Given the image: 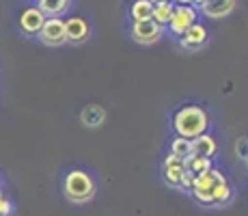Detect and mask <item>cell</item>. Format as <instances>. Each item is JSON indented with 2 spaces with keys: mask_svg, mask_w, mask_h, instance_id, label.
Listing matches in <instances>:
<instances>
[{
  "mask_svg": "<svg viewBox=\"0 0 248 216\" xmlns=\"http://www.w3.org/2000/svg\"><path fill=\"white\" fill-rule=\"evenodd\" d=\"M244 162H246V166H248V156H246V160H244Z\"/></svg>",
  "mask_w": 248,
  "mask_h": 216,
  "instance_id": "484cf974",
  "label": "cell"
},
{
  "mask_svg": "<svg viewBox=\"0 0 248 216\" xmlns=\"http://www.w3.org/2000/svg\"><path fill=\"white\" fill-rule=\"evenodd\" d=\"M207 41H209L207 28H205L203 24H199V22H194L192 26H190L188 31H186L184 35L179 37V46L184 48V50H188V52L203 50V48L207 46Z\"/></svg>",
  "mask_w": 248,
  "mask_h": 216,
  "instance_id": "9c48e42d",
  "label": "cell"
},
{
  "mask_svg": "<svg viewBox=\"0 0 248 216\" xmlns=\"http://www.w3.org/2000/svg\"><path fill=\"white\" fill-rule=\"evenodd\" d=\"M97 193V184H95L93 175L84 169H71L63 177V195L69 203L84 205Z\"/></svg>",
  "mask_w": 248,
  "mask_h": 216,
  "instance_id": "7a4b0ae2",
  "label": "cell"
},
{
  "mask_svg": "<svg viewBox=\"0 0 248 216\" xmlns=\"http://www.w3.org/2000/svg\"><path fill=\"white\" fill-rule=\"evenodd\" d=\"M154 4H162V2H170V0H151Z\"/></svg>",
  "mask_w": 248,
  "mask_h": 216,
  "instance_id": "d4e9b609",
  "label": "cell"
},
{
  "mask_svg": "<svg viewBox=\"0 0 248 216\" xmlns=\"http://www.w3.org/2000/svg\"><path fill=\"white\" fill-rule=\"evenodd\" d=\"M184 173H186V166H184V160H181V158L173 156V153H169V156L162 160V177H164V182L169 186H173V188H179Z\"/></svg>",
  "mask_w": 248,
  "mask_h": 216,
  "instance_id": "30bf717a",
  "label": "cell"
},
{
  "mask_svg": "<svg viewBox=\"0 0 248 216\" xmlns=\"http://www.w3.org/2000/svg\"><path fill=\"white\" fill-rule=\"evenodd\" d=\"M218 151V143L212 134H201V136L190 141V153L194 156H203V158H214V153Z\"/></svg>",
  "mask_w": 248,
  "mask_h": 216,
  "instance_id": "7c38bea8",
  "label": "cell"
},
{
  "mask_svg": "<svg viewBox=\"0 0 248 216\" xmlns=\"http://www.w3.org/2000/svg\"><path fill=\"white\" fill-rule=\"evenodd\" d=\"M233 199V186L229 184V180L220 182L214 190V208H225V205L231 203Z\"/></svg>",
  "mask_w": 248,
  "mask_h": 216,
  "instance_id": "e0dca14e",
  "label": "cell"
},
{
  "mask_svg": "<svg viewBox=\"0 0 248 216\" xmlns=\"http://www.w3.org/2000/svg\"><path fill=\"white\" fill-rule=\"evenodd\" d=\"M46 22V16L37 4H31V7L22 9L20 16H17V28H20L22 35L26 37H37Z\"/></svg>",
  "mask_w": 248,
  "mask_h": 216,
  "instance_id": "52a82bcc",
  "label": "cell"
},
{
  "mask_svg": "<svg viewBox=\"0 0 248 216\" xmlns=\"http://www.w3.org/2000/svg\"><path fill=\"white\" fill-rule=\"evenodd\" d=\"M106 108L99 106V104H89L80 110V121L87 128H99L104 121H106Z\"/></svg>",
  "mask_w": 248,
  "mask_h": 216,
  "instance_id": "4fadbf2b",
  "label": "cell"
},
{
  "mask_svg": "<svg viewBox=\"0 0 248 216\" xmlns=\"http://www.w3.org/2000/svg\"><path fill=\"white\" fill-rule=\"evenodd\" d=\"M9 212H11V201L0 190V216H9Z\"/></svg>",
  "mask_w": 248,
  "mask_h": 216,
  "instance_id": "7402d4cb",
  "label": "cell"
},
{
  "mask_svg": "<svg viewBox=\"0 0 248 216\" xmlns=\"http://www.w3.org/2000/svg\"><path fill=\"white\" fill-rule=\"evenodd\" d=\"M184 166L188 173H194V175H201V173L209 171L212 169V158H203V156H194V153H190V156L184 158Z\"/></svg>",
  "mask_w": 248,
  "mask_h": 216,
  "instance_id": "2e32d148",
  "label": "cell"
},
{
  "mask_svg": "<svg viewBox=\"0 0 248 216\" xmlns=\"http://www.w3.org/2000/svg\"><path fill=\"white\" fill-rule=\"evenodd\" d=\"M91 37V24L82 16H71L65 20V39L71 46H80V43L89 41Z\"/></svg>",
  "mask_w": 248,
  "mask_h": 216,
  "instance_id": "ba28073f",
  "label": "cell"
},
{
  "mask_svg": "<svg viewBox=\"0 0 248 216\" xmlns=\"http://www.w3.org/2000/svg\"><path fill=\"white\" fill-rule=\"evenodd\" d=\"M235 153L242 158V160H246V156H248V136L237 138V143H235Z\"/></svg>",
  "mask_w": 248,
  "mask_h": 216,
  "instance_id": "ffe728a7",
  "label": "cell"
},
{
  "mask_svg": "<svg viewBox=\"0 0 248 216\" xmlns=\"http://www.w3.org/2000/svg\"><path fill=\"white\" fill-rule=\"evenodd\" d=\"M225 180H227L225 173L212 166L209 171H205L201 175L194 177V184H192V188H190V195H192V199L197 201L199 205H203V208H214V190H216V186Z\"/></svg>",
  "mask_w": 248,
  "mask_h": 216,
  "instance_id": "3957f363",
  "label": "cell"
},
{
  "mask_svg": "<svg viewBox=\"0 0 248 216\" xmlns=\"http://www.w3.org/2000/svg\"><path fill=\"white\" fill-rule=\"evenodd\" d=\"M37 39L47 48H59L67 43V39H65V20L63 17H46Z\"/></svg>",
  "mask_w": 248,
  "mask_h": 216,
  "instance_id": "8992f818",
  "label": "cell"
},
{
  "mask_svg": "<svg viewBox=\"0 0 248 216\" xmlns=\"http://www.w3.org/2000/svg\"><path fill=\"white\" fill-rule=\"evenodd\" d=\"M169 153H173V156H177L184 160L186 156H190V138H184V136H175L173 141H170V150Z\"/></svg>",
  "mask_w": 248,
  "mask_h": 216,
  "instance_id": "d6986e66",
  "label": "cell"
},
{
  "mask_svg": "<svg viewBox=\"0 0 248 216\" xmlns=\"http://www.w3.org/2000/svg\"><path fill=\"white\" fill-rule=\"evenodd\" d=\"M173 4H194V0H170Z\"/></svg>",
  "mask_w": 248,
  "mask_h": 216,
  "instance_id": "603a6c76",
  "label": "cell"
},
{
  "mask_svg": "<svg viewBox=\"0 0 248 216\" xmlns=\"http://www.w3.org/2000/svg\"><path fill=\"white\" fill-rule=\"evenodd\" d=\"M194 177H197L194 173H188V171H186L184 177H181L179 188H181V190H190V188H192V184H194Z\"/></svg>",
  "mask_w": 248,
  "mask_h": 216,
  "instance_id": "44dd1931",
  "label": "cell"
},
{
  "mask_svg": "<svg viewBox=\"0 0 248 216\" xmlns=\"http://www.w3.org/2000/svg\"><path fill=\"white\" fill-rule=\"evenodd\" d=\"M197 17H199V9L194 4H175L173 16H170V22H169V31L179 39L197 22Z\"/></svg>",
  "mask_w": 248,
  "mask_h": 216,
  "instance_id": "277c9868",
  "label": "cell"
},
{
  "mask_svg": "<svg viewBox=\"0 0 248 216\" xmlns=\"http://www.w3.org/2000/svg\"><path fill=\"white\" fill-rule=\"evenodd\" d=\"M71 0H37V7L44 11L46 17H61L67 13Z\"/></svg>",
  "mask_w": 248,
  "mask_h": 216,
  "instance_id": "5bb4252c",
  "label": "cell"
},
{
  "mask_svg": "<svg viewBox=\"0 0 248 216\" xmlns=\"http://www.w3.org/2000/svg\"><path fill=\"white\" fill-rule=\"evenodd\" d=\"M154 16V2L151 0H134L130 4V20L132 22H142L151 20Z\"/></svg>",
  "mask_w": 248,
  "mask_h": 216,
  "instance_id": "9a60e30c",
  "label": "cell"
},
{
  "mask_svg": "<svg viewBox=\"0 0 248 216\" xmlns=\"http://www.w3.org/2000/svg\"><path fill=\"white\" fill-rule=\"evenodd\" d=\"M173 9H175L173 2L154 4V16H151V20H155L160 26L166 28V26H169V22H170V16H173Z\"/></svg>",
  "mask_w": 248,
  "mask_h": 216,
  "instance_id": "ac0fdd59",
  "label": "cell"
},
{
  "mask_svg": "<svg viewBox=\"0 0 248 216\" xmlns=\"http://www.w3.org/2000/svg\"><path fill=\"white\" fill-rule=\"evenodd\" d=\"M199 11L205 17H212V20H222V17L231 16L235 11V0H207L205 4L199 7Z\"/></svg>",
  "mask_w": 248,
  "mask_h": 216,
  "instance_id": "8fae6325",
  "label": "cell"
},
{
  "mask_svg": "<svg viewBox=\"0 0 248 216\" xmlns=\"http://www.w3.org/2000/svg\"><path fill=\"white\" fill-rule=\"evenodd\" d=\"M132 39L140 46H154L162 39L164 35V26H160L155 20H142V22H132L130 28Z\"/></svg>",
  "mask_w": 248,
  "mask_h": 216,
  "instance_id": "5b68a950",
  "label": "cell"
},
{
  "mask_svg": "<svg viewBox=\"0 0 248 216\" xmlns=\"http://www.w3.org/2000/svg\"><path fill=\"white\" fill-rule=\"evenodd\" d=\"M207 0H194V7H201V4H205Z\"/></svg>",
  "mask_w": 248,
  "mask_h": 216,
  "instance_id": "cb8c5ba5",
  "label": "cell"
},
{
  "mask_svg": "<svg viewBox=\"0 0 248 216\" xmlns=\"http://www.w3.org/2000/svg\"><path fill=\"white\" fill-rule=\"evenodd\" d=\"M209 115L207 110L197 106V104H184L181 108H177L173 113L170 126H173L175 136H184V138H197L205 134L209 130Z\"/></svg>",
  "mask_w": 248,
  "mask_h": 216,
  "instance_id": "6da1fadb",
  "label": "cell"
}]
</instances>
